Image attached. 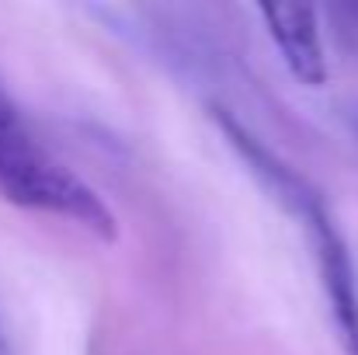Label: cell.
I'll return each instance as SVG.
<instances>
[{
    "instance_id": "6da1fadb",
    "label": "cell",
    "mask_w": 358,
    "mask_h": 355,
    "mask_svg": "<svg viewBox=\"0 0 358 355\" xmlns=\"http://www.w3.org/2000/svg\"><path fill=\"white\" fill-rule=\"evenodd\" d=\"M216 122L223 129V136L230 139V146L243 157V164L250 167V174L271 192V199L299 220V227L306 230L317 265H320V279L331 300V314L334 324L348 345V352H355L358 345V272L352 261V251L345 244V237L338 230L327 202L320 199V192L292 167L285 164L275 150H268L240 118H234L230 112L216 109Z\"/></svg>"
},
{
    "instance_id": "7a4b0ae2",
    "label": "cell",
    "mask_w": 358,
    "mask_h": 355,
    "mask_svg": "<svg viewBox=\"0 0 358 355\" xmlns=\"http://www.w3.org/2000/svg\"><path fill=\"white\" fill-rule=\"evenodd\" d=\"M0 199L21 209L66 216L84 230L112 240L115 216L105 199L63 167L21 122L7 95L0 91Z\"/></svg>"
},
{
    "instance_id": "3957f363",
    "label": "cell",
    "mask_w": 358,
    "mask_h": 355,
    "mask_svg": "<svg viewBox=\"0 0 358 355\" xmlns=\"http://www.w3.org/2000/svg\"><path fill=\"white\" fill-rule=\"evenodd\" d=\"M261 18L268 25V35L289 67V74L306 84L320 88L327 81V53L320 35V11L306 4H268L261 7Z\"/></svg>"
},
{
    "instance_id": "277c9868",
    "label": "cell",
    "mask_w": 358,
    "mask_h": 355,
    "mask_svg": "<svg viewBox=\"0 0 358 355\" xmlns=\"http://www.w3.org/2000/svg\"><path fill=\"white\" fill-rule=\"evenodd\" d=\"M324 14H327L338 42L348 46L358 56V4H331V7H324Z\"/></svg>"
},
{
    "instance_id": "5b68a950",
    "label": "cell",
    "mask_w": 358,
    "mask_h": 355,
    "mask_svg": "<svg viewBox=\"0 0 358 355\" xmlns=\"http://www.w3.org/2000/svg\"><path fill=\"white\" fill-rule=\"evenodd\" d=\"M341 116H345V125L352 129V136L358 139V102H352V105H345V112H341Z\"/></svg>"
},
{
    "instance_id": "8992f818",
    "label": "cell",
    "mask_w": 358,
    "mask_h": 355,
    "mask_svg": "<svg viewBox=\"0 0 358 355\" xmlns=\"http://www.w3.org/2000/svg\"><path fill=\"white\" fill-rule=\"evenodd\" d=\"M0 352H3V345H0Z\"/></svg>"
}]
</instances>
